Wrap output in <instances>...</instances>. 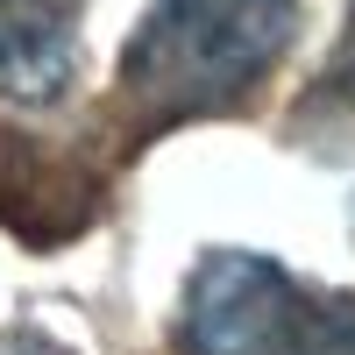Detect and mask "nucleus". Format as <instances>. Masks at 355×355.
Here are the masks:
<instances>
[{
  "instance_id": "f03ea898",
  "label": "nucleus",
  "mask_w": 355,
  "mask_h": 355,
  "mask_svg": "<svg viewBox=\"0 0 355 355\" xmlns=\"http://www.w3.org/2000/svg\"><path fill=\"white\" fill-rule=\"evenodd\" d=\"M291 306H299V284H291L277 263L220 249V256H206L192 270V284H185L178 348L185 355H263L284 334Z\"/></svg>"
},
{
  "instance_id": "f257e3e1",
  "label": "nucleus",
  "mask_w": 355,
  "mask_h": 355,
  "mask_svg": "<svg viewBox=\"0 0 355 355\" xmlns=\"http://www.w3.org/2000/svg\"><path fill=\"white\" fill-rule=\"evenodd\" d=\"M299 8L291 0H150L121 50V100L142 128L234 107L284 57Z\"/></svg>"
},
{
  "instance_id": "39448f33",
  "label": "nucleus",
  "mask_w": 355,
  "mask_h": 355,
  "mask_svg": "<svg viewBox=\"0 0 355 355\" xmlns=\"http://www.w3.org/2000/svg\"><path fill=\"white\" fill-rule=\"evenodd\" d=\"M291 128H299L313 150H327V157H355V15H348L327 71L313 78V93H306V107H299Z\"/></svg>"
},
{
  "instance_id": "0eeeda50",
  "label": "nucleus",
  "mask_w": 355,
  "mask_h": 355,
  "mask_svg": "<svg viewBox=\"0 0 355 355\" xmlns=\"http://www.w3.org/2000/svg\"><path fill=\"white\" fill-rule=\"evenodd\" d=\"M0 355H57L43 334H0Z\"/></svg>"
},
{
  "instance_id": "7ed1b4c3",
  "label": "nucleus",
  "mask_w": 355,
  "mask_h": 355,
  "mask_svg": "<svg viewBox=\"0 0 355 355\" xmlns=\"http://www.w3.org/2000/svg\"><path fill=\"white\" fill-rule=\"evenodd\" d=\"M100 214V178L64 164L57 150H43V142H21L8 135L0 142V220H8L21 242H71V234H85Z\"/></svg>"
},
{
  "instance_id": "20e7f679",
  "label": "nucleus",
  "mask_w": 355,
  "mask_h": 355,
  "mask_svg": "<svg viewBox=\"0 0 355 355\" xmlns=\"http://www.w3.org/2000/svg\"><path fill=\"white\" fill-rule=\"evenodd\" d=\"M78 71V0H0V93L21 107L64 100Z\"/></svg>"
},
{
  "instance_id": "423d86ee",
  "label": "nucleus",
  "mask_w": 355,
  "mask_h": 355,
  "mask_svg": "<svg viewBox=\"0 0 355 355\" xmlns=\"http://www.w3.org/2000/svg\"><path fill=\"white\" fill-rule=\"evenodd\" d=\"M263 355H355V299H306L299 291L284 334Z\"/></svg>"
}]
</instances>
